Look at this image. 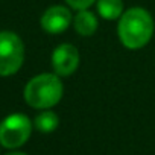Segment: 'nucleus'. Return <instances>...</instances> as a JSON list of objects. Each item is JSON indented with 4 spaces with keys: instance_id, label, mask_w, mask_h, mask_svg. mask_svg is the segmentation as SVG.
Masks as SVG:
<instances>
[{
    "instance_id": "4",
    "label": "nucleus",
    "mask_w": 155,
    "mask_h": 155,
    "mask_svg": "<svg viewBox=\"0 0 155 155\" xmlns=\"http://www.w3.org/2000/svg\"><path fill=\"white\" fill-rule=\"evenodd\" d=\"M32 132V123L28 116L15 113L0 123V143L5 147L14 149L28 141Z\"/></svg>"
},
{
    "instance_id": "3",
    "label": "nucleus",
    "mask_w": 155,
    "mask_h": 155,
    "mask_svg": "<svg viewBox=\"0 0 155 155\" xmlns=\"http://www.w3.org/2000/svg\"><path fill=\"white\" fill-rule=\"evenodd\" d=\"M25 59V46L14 32H0V76L17 73Z\"/></svg>"
},
{
    "instance_id": "6",
    "label": "nucleus",
    "mask_w": 155,
    "mask_h": 155,
    "mask_svg": "<svg viewBox=\"0 0 155 155\" xmlns=\"http://www.w3.org/2000/svg\"><path fill=\"white\" fill-rule=\"evenodd\" d=\"M71 23V14L65 6H52L49 8L41 17V28L47 34H61L64 32Z\"/></svg>"
},
{
    "instance_id": "1",
    "label": "nucleus",
    "mask_w": 155,
    "mask_h": 155,
    "mask_svg": "<svg viewBox=\"0 0 155 155\" xmlns=\"http://www.w3.org/2000/svg\"><path fill=\"white\" fill-rule=\"evenodd\" d=\"M119 38L126 49L137 50L144 47L153 34V20L143 8L125 11L119 23Z\"/></svg>"
},
{
    "instance_id": "9",
    "label": "nucleus",
    "mask_w": 155,
    "mask_h": 155,
    "mask_svg": "<svg viewBox=\"0 0 155 155\" xmlns=\"http://www.w3.org/2000/svg\"><path fill=\"white\" fill-rule=\"evenodd\" d=\"M59 125V119L58 116L53 113V111H43L40 113L37 117H35V128L40 131V132H44V134H49V132H53Z\"/></svg>"
},
{
    "instance_id": "11",
    "label": "nucleus",
    "mask_w": 155,
    "mask_h": 155,
    "mask_svg": "<svg viewBox=\"0 0 155 155\" xmlns=\"http://www.w3.org/2000/svg\"><path fill=\"white\" fill-rule=\"evenodd\" d=\"M6 155H26V153H23V152H9Z\"/></svg>"
},
{
    "instance_id": "5",
    "label": "nucleus",
    "mask_w": 155,
    "mask_h": 155,
    "mask_svg": "<svg viewBox=\"0 0 155 155\" xmlns=\"http://www.w3.org/2000/svg\"><path fill=\"white\" fill-rule=\"evenodd\" d=\"M52 65L56 74L68 76L74 73L79 65V52L71 44H61L55 49L52 55Z\"/></svg>"
},
{
    "instance_id": "7",
    "label": "nucleus",
    "mask_w": 155,
    "mask_h": 155,
    "mask_svg": "<svg viewBox=\"0 0 155 155\" xmlns=\"http://www.w3.org/2000/svg\"><path fill=\"white\" fill-rule=\"evenodd\" d=\"M73 25H74V29L79 35L90 37L97 29V18L93 12H90L87 9H81L76 14V17L73 20Z\"/></svg>"
},
{
    "instance_id": "10",
    "label": "nucleus",
    "mask_w": 155,
    "mask_h": 155,
    "mask_svg": "<svg viewBox=\"0 0 155 155\" xmlns=\"http://www.w3.org/2000/svg\"><path fill=\"white\" fill-rule=\"evenodd\" d=\"M65 2L71 6V8H74V9H78V11H81V9H87V8H90L96 0H65Z\"/></svg>"
},
{
    "instance_id": "2",
    "label": "nucleus",
    "mask_w": 155,
    "mask_h": 155,
    "mask_svg": "<svg viewBox=\"0 0 155 155\" xmlns=\"http://www.w3.org/2000/svg\"><path fill=\"white\" fill-rule=\"evenodd\" d=\"M62 97V84L59 78L52 73L38 74L26 84L25 101L32 108L47 110L56 105Z\"/></svg>"
},
{
    "instance_id": "8",
    "label": "nucleus",
    "mask_w": 155,
    "mask_h": 155,
    "mask_svg": "<svg viewBox=\"0 0 155 155\" xmlns=\"http://www.w3.org/2000/svg\"><path fill=\"white\" fill-rule=\"evenodd\" d=\"M97 12L105 20H116L123 14L122 0H97Z\"/></svg>"
}]
</instances>
